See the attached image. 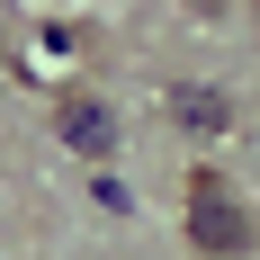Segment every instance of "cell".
I'll return each mask as SVG.
<instances>
[{"label":"cell","mask_w":260,"mask_h":260,"mask_svg":"<svg viewBox=\"0 0 260 260\" xmlns=\"http://www.w3.org/2000/svg\"><path fill=\"white\" fill-rule=\"evenodd\" d=\"M188 242L207 260H251V207L224 188V171H188Z\"/></svg>","instance_id":"6da1fadb"},{"label":"cell","mask_w":260,"mask_h":260,"mask_svg":"<svg viewBox=\"0 0 260 260\" xmlns=\"http://www.w3.org/2000/svg\"><path fill=\"white\" fill-rule=\"evenodd\" d=\"M54 126H63V144H72L81 161H108V153H117V108L90 99V90H72V99L54 108Z\"/></svg>","instance_id":"7a4b0ae2"},{"label":"cell","mask_w":260,"mask_h":260,"mask_svg":"<svg viewBox=\"0 0 260 260\" xmlns=\"http://www.w3.org/2000/svg\"><path fill=\"white\" fill-rule=\"evenodd\" d=\"M171 117H180V126H198V135H224V126H234L224 90H207V81H180V90H171Z\"/></svg>","instance_id":"3957f363"}]
</instances>
